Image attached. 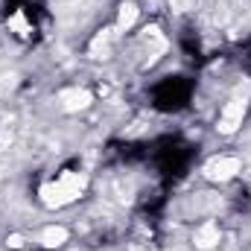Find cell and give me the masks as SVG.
Wrapping results in <instances>:
<instances>
[{
	"instance_id": "4",
	"label": "cell",
	"mask_w": 251,
	"mask_h": 251,
	"mask_svg": "<svg viewBox=\"0 0 251 251\" xmlns=\"http://www.w3.org/2000/svg\"><path fill=\"white\" fill-rule=\"evenodd\" d=\"M59 102H62L64 111H82V108H88L94 102V97L85 88H67V91L59 94Z\"/></svg>"
},
{
	"instance_id": "5",
	"label": "cell",
	"mask_w": 251,
	"mask_h": 251,
	"mask_svg": "<svg viewBox=\"0 0 251 251\" xmlns=\"http://www.w3.org/2000/svg\"><path fill=\"white\" fill-rule=\"evenodd\" d=\"M219 240H222V231H219V225H216V222H204V225L193 234L196 249H201V251L216 249V246H219Z\"/></svg>"
},
{
	"instance_id": "8",
	"label": "cell",
	"mask_w": 251,
	"mask_h": 251,
	"mask_svg": "<svg viewBox=\"0 0 251 251\" xmlns=\"http://www.w3.org/2000/svg\"><path fill=\"white\" fill-rule=\"evenodd\" d=\"M9 26H15L21 35H26V32H29V29H26V21H24V15H15V18L9 21Z\"/></svg>"
},
{
	"instance_id": "7",
	"label": "cell",
	"mask_w": 251,
	"mask_h": 251,
	"mask_svg": "<svg viewBox=\"0 0 251 251\" xmlns=\"http://www.w3.org/2000/svg\"><path fill=\"white\" fill-rule=\"evenodd\" d=\"M134 21H137V6L134 3H123L120 15H117V29H131Z\"/></svg>"
},
{
	"instance_id": "6",
	"label": "cell",
	"mask_w": 251,
	"mask_h": 251,
	"mask_svg": "<svg viewBox=\"0 0 251 251\" xmlns=\"http://www.w3.org/2000/svg\"><path fill=\"white\" fill-rule=\"evenodd\" d=\"M64 243H67V228L64 225H50L41 234V246H47V249H59Z\"/></svg>"
},
{
	"instance_id": "2",
	"label": "cell",
	"mask_w": 251,
	"mask_h": 251,
	"mask_svg": "<svg viewBox=\"0 0 251 251\" xmlns=\"http://www.w3.org/2000/svg\"><path fill=\"white\" fill-rule=\"evenodd\" d=\"M246 97H234L231 102H225V108H222V114H219V131L222 134H234L240 126H243V117H246Z\"/></svg>"
},
{
	"instance_id": "9",
	"label": "cell",
	"mask_w": 251,
	"mask_h": 251,
	"mask_svg": "<svg viewBox=\"0 0 251 251\" xmlns=\"http://www.w3.org/2000/svg\"><path fill=\"white\" fill-rule=\"evenodd\" d=\"M21 246H24V237L12 234V237H9V249H21Z\"/></svg>"
},
{
	"instance_id": "3",
	"label": "cell",
	"mask_w": 251,
	"mask_h": 251,
	"mask_svg": "<svg viewBox=\"0 0 251 251\" xmlns=\"http://www.w3.org/2000/svg\"><path fill=\"white\" fill-rule=\"evenodd\" d=\"M237 173H240V161H237V158H231V155L213 158V161L204 167V176H207L210 181H231Z\"/></svg>"
},
{
	"instance_id": "10",
	"label": "cell",
	"mask_w": 251,
	"mask_h": 251,
	"mask_svg": "<svg viewBox=\"0 0 251 251\" xmlns=\"http://www.w3.org/2000/svg\"><path fill=\"white\" fill-rule=\"evenodd\" d=\"M176 3H178V9H187L190 6V0H176Z\"/></svg>"
},
{
	"instance_id": "1",
	"label": "cell",
	"mask_w": 251,
	"mask_h": 251,
	"mask_svg": "<svg viewBox=\"0 0 251 251\" xmlns=\"http://www.w3.org/2000/svg\"><path fill=\"white\" fill-rule=\"evenodd\" d=\"M85 184H88V178H85L82 173L67 170V173H62V176L56 178V181H47V184L41 187V201H44L47 207H64V204L76 201V199L85 193Z\"/></svg>"
}]
</instances>
